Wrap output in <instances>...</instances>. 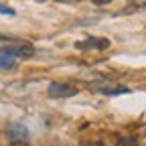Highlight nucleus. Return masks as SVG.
Here are the masks:
<instances>
[{
  "instance_id": "nucleus-4",
  "label": "nucleus",
  "mask_w": 146,
  "mask_h": 146,
  "mask_svg": "<svg viewBox=\"0 0 146 146\" xmlns=\"http://www.w3.org/2000/svg\"><path fill=\"white\" fill-rule=\"evenodd\" d=\"M77 49H108L110 41L108 39H87L85 43H77Z\"/></svg>"
},
{
  "instance_id": "nucleus-9",
  "label": "nucleus",
  "mask_w": 146,
  "mask_h": 146,
  "mask_svg": "<svg viewBox=\"0 0 146 146\" xmlns=\"http://www.w3.org/2000/svg\"><path fill=\"white\" fill-rule=\"evenodd\" d=\"M87 146H102V144H100V142H96V144H87Z\"/></svg>"
},
{
  "instance_id": "nucleus-2",
  "label": "nucleus",
  "mask_w": 146,
  "mask_h": 146,
  "mask_svg": "<svg viewBox=\"0 0 146 146\" xmlns=\"http://www.w3.org/2000/svg\"><path fill=\"white\" fill-rule=\"evenodd\" d=\"M77 89L71 87L67 83H59V81H53L49 85V96L51 98H69V96H75Z\"/></svg>"
},
{
  "instance_id": "nucleus-5",
  "label": "nucleus",
  "mask_w": 146,
  "mask_h": 146,
  "mask_svg": "<svg viewBox=\"0 0 146 146\" xmlns=\"http://www.w3.org/2000/svg\"><path fill=\"white\" fill-rule=\"evenodd\" d=\"M10 49H12V53H14L16 59H31L33 55H35L33 45H14V47H10Z\"/></svg>"
},
{
  "instance_id": "nucleus-10",
  "label": "nucleus",
  "mask_w": 146,
  "mask_h": 146,
  "mask_svg": "<svg viewBox=\"0 0 146 146\" xmlns=\"http://www.w3.org/2000/svg\"><path fill=\"white\" fill-rule=\"evenodd\" d=\"M12 146H25V144H12Z\"/></svg>"
},
{
  "instance_id": "nucleus-3",
  "label": "nucleus",
  "mask_w": 146,
  "mask_h": 146,
  "mask_svg": "<svg viewBox=\"0 0 146 146\" xmlns=\"http://www.w3.org/2000/svg\"><path fill=\"white\" fill-rule=\"evenodd\" d=\"M14 53L10 47H0V69H6L14 65Z\"/></svg>"
},
{
  "instance_id": "nucleus-6",
  "label": "nucleus",
  "mask_w": 146,
  "mask_h": 146,
  "mask_svg": "<svg viewBox=\"0 0 146 146\" xmlns=\"http://www.w3.org/2000/svg\"><path fill=\"white\" fill-rule=\"evenodd\" d=\"M116 146H140V144H138L134 138H120Z\"/></svg>"
},
{
  "instance_id": "nucleus-8",
  "label": "nucleus",
  "mask_w": 146,
  "mask_h": 146,
  "mask_svg": "<svg viewBox=\"0 0 146 146\" xmlns=\"http://www.w3.org/2000/svg\"><path fill=\"white\" fill-rule=\"evenodd\" d=\"M0 14H8V16H12V14H14V10H12V8H8V6H4V4H0Z\"/></svg>"
},
{
  "instance_id": "nucleus-1",
  "label": "nucleus",
  "mask_w": 146,
  "mask_h": 146,
  "mask_svg": "<svg viewBox=\"0 0 146 146\" xmlns=\"http://www.w3.org/2000/svg\"><path fill=\"white\" fill-rule=\"evenodd\" d=\"M6 136L10 138L12 144H25V140L29 138V130L21 122H10L6 126Z\"/></svg>"
},
{
  "instance_id": "nucleus-7",
  "label": "nucleus",
  "mask_w": 146,
  "mask_h": 146,
  "mask_svg": "<svg viewBox=\"0 0 146 146\" xmlns=\"http://www.w3.org/2000/svg\"><path fill=\"white\" fill-rule=\"evenodd\" d=\"M102 94H128V87H116V89H100Z\"/></svg>"
}]
</instances>
